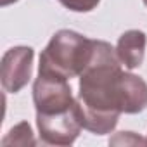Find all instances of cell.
Returning <instances> with one entry per match:
<instances>
[{"instance_id": "obj_3", "label": "cell", "mask_w": 147, "mask_h": 147, "mask_svg": "<svg viewBox=\"0 0 147 147\" xmlns=\"http://www.w3.org/2000/svg\"><path fill=\"white\" fill-rule=\"evenodd\" d=\"M33 102L36 114H52L73 107L76 99L71 94L69 80L54 73L38 71L33 83Z\"/></svg>"}, {"instance_id": "obj_7", "label": "cell", "mask_w": 147, "mask_h": 147, "mask_svg": "<svg viewBox=\"0 0 147 147\" xmlns=\"http://www.w3.org/2000/svg\"><path fill=\"white\" fill-rule=\"evenodd\" d=\"M36 140L33 137L31 126L26 121L18 123L9 130V133L2 138V145H35Z\"/></svg>"}, {"instance_id": "obj_2", "label": "cell", "mask_w": 147, "mask_h": 147, "mask_svg": "<svg viewBox=\"0 0 147 147\" xmlns=\"http://www.w3.org/2000/svg\"><path fill=\"white\" fill-rule=\"evenodd\" d=\"M95 40L73 30H59L40 54L38 71L54 73L66 80L80 76L94 54Z\"/></svg>"}, {"instance_id": "obj_4", "label": "cell", "mask_w": 147, "mask_h": 147, "mask_svg": "<svg viewBox=\"0 0 147 147\" xmlns=\"http://www.w3.org/2000/svg\"><path fill=\"white\" fill-rule=\"evenodd\" d=\"M40 140L47 145H71L83 128L80 104L52 114H36Z\"/></svg>"}, {"instance_id": "obj_9", "label": "cell", "mask_w": 147, "mask_h": 147, "mask_svg": "<svg viewBox=\"0 0 147 147\" xmlns=\"http://www.w3.org/2000/svg\"><path fill=\"white\" fill-rule=\"evenodd\" d=\"M14 2H18V0H2V7H7V5H11Z\"/></svg>"}, {"instance_id": "obj_8", "label": "cell", "mask_w": 147, "mask_h": 147, "mask_svg": "<svg viewBox=\"0 0 147 147\" xmlns=\"http://www.w3.org/2000/svg\"><path fill=\"white\" fill-rule=\"evenodd\" d=\"M59 2L73 12H90L99 5L100 0H59Z\"/></svg>"}, {"instance_id": "obj_5", "label": "cell", "mask_w": 147, "mask_h": 147, "mask_svg": "<svg viewBox=\"0 0 147 147\" xmlns=\"http://www.w3.org/2000/svg\"><path fill=\"white\" fill-rule=\"evenodd\" d=\"M33 57L35 50L26 45L12 47L4 54L0 78H2V88L7 94H18L28 85L33 71Z\"/></svg>"}, {"instance_id": "obj_10", "label": "cell", "mask_w": 147, "mask_h": 147, "mask_svg": "<svg viewBox=\"0 0 147 147\" xmlns=\"http://www.w3.org/2000/svg\"><path fill=\"white\" fill-rule=\"evenodd\" d=\"M142 2H144V5H145V7H147V0H142Z\"/></svg>"}, {"instance_id": "obj_1", "label": "cell", "mask_w": 147, "mask_h": 147, "mask_svg": "<svg viewBox=\"0 0 147 147\" xmlns=\"http://www.w3.org/2000/svg\"><path fill=\"white\" fill-rule=\"evenodd\" d=\"M83 128L94 135L111 133L119 116L137 114L147 107V83L123 71L116 49L95 40L88 66L80 75L78 97Z\"/></svg>"}, {"instance_id": "obj_6", "label": "cell", "mask_w": 147, "mask_h": 147, "mask_svg": "<svg viewBox=\"0 0 147 147\" xmlns=\"http://www.w3.org/2000/svg\"><path fill=\"white\" fill-rule=\"evenodd\" d=\"M147 45V35L140 30H128L125 31L116 43V55L123 67L137 69L144 62Z\"/></svg>"}]
</instances>
